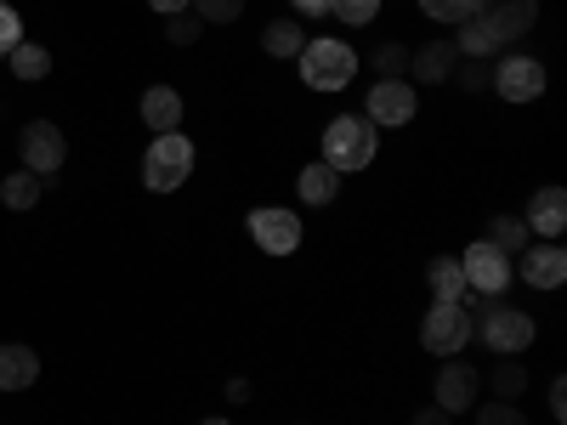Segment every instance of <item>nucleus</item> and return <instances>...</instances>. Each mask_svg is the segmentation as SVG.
Returning <instances> with one entry per match:
<instances>
[{
    "instance_id": "nucleus-7",
    "label": "nucleus",
    "mask_w": 567,
    "mask_h": 425,
    "mask_svg": "<svg viewBox=\"0 0 567 425\" xmlns=\"http://www.w3.org/2000/svg\"><path fill=\"white\" fill-rule=\"evenodd\" d=\"M460 272H465V290L471 296H499L505 283H511V256L494 250L488 239H477V245L460 256Z\"/></svg>"
},
{
    "instance_id": "nucleus-19",
    "label": "nucleus",
    "mask_w": 567,
    "mask_h": 425,
    "mask_svg": "<svg viewBox=\"0 0 567 425\" xmlns=\"http://www.w3.org/2000/svg\"><path fill=\"white\" fill-rule=\"evenodd\" d=\"M425 283H432L437 301H465V272H460V256H437L425 261Z\"/></svg>"
},
{
    "instance_id": "nucleus-8",
    "label": "nucleus",
    "mask_w": 567,
    "mask_h": 425,
    "mask_svg": "<svg viewBox=\"0 0 567 425\" xmlns=\"http://www.w3.org/2000/svg\"><path fill=\"white\" fill-rule=\"evenodd\" d=\"M414 108H420V103H414V85H409V80H374V91H369V114H363V120H369L374 131H381V125L398 131V125L414 120Z\"/></svg>"
},
{
    "instance_id": "nucleus-28",
    "label": "nucleus",
    "mask_w": 567,
    "mask_h": 425,
    "mask_svg": "<svg viewBox=\"0 0 567 425\" xmlns=\"http://www.w3.org/2000/svg\"><path fill=\"white\" fill-rule=\"evenodd\" d=\"M420 12L437 18V23H460V18L477 12V0H420Z\"/></svg>"
},
{
    "instance_id": "nucleus-18",
    "label": "nucleus",
    "mask_w": 567,
    "mask_h": 425,
    "mask_svg": "<svg viewBox=\"0 0 567 425\" xmlns=\"http://www.w3.org/2000/svg\"><path fill=\"white\" fill-rule=\"evenodd\" d=\"M454 45H460V58H488V52H505V40L488 29V18L483 12H471V18H460V34H454Z\"/></svg>"
},
{
    "instance_id": "nucleus-12",
    "label": "nucleus",
    "mask_w": 567,
    "mask_h": 425,
    "mask_svg": "<svg viewBox=\"0 0 567 425\" xmlns=\"http://www.w3.org/2000/svg\"><path fill=\"white\" fill-rule=\"evenodd\" d=\"M477 12L488 18V29L511 45L516 34H528L534 18H539V0H477Z\"/></svg>"
},
{
    "instance_id": "nucleus-4",
    "label": "nucleus",
    "mask_w": 567,
    "mask_h": 425,
    "mask_svg": "<svg viewBox=\"0 0 567 425\" xmlns=\"http://www.w3.org/2000/svg\"><path fill=\"white\" fill-rule=\"evenodd\" d=\"M471 335H483L488 352H499V357H516V352L534 346V318L523 307H494V312H483L477 323H471Z\"/></svg>"
},
{
    "instance_id": "nucleus-26",
    "label": "nucleus",
    "mask_w": 567,
    "mask_h": 425,
    "mask_svg": "<svg viewBox=\"0 0 567 425\" xmlns=\"http://www.w3.org/2000/svg\"><path fill=\"white\" fill-rule=\"evenodd\" d=\"M374 74H381V80H403L409 74V45L403 40H386L381 52H374Z\"/></svg>"
},
{
    "instance_id": "nucleus-30",
    "label": "nucleus",
    "mask_w": 567,
    "mask_h": 425,
    "mask_svg": "<svg viewBox=\"0 0 567 425\" xmlns=\"http://www.w3.org/2000/svg\"><path fill=\"white\" fill-rule=\"evenodd\" d=\"M12 45H23V18L7 7V0H0V58H7Z\"/></svg>"
},
{
    "instance_id": "nucleus-13",
    "label": "nucleus",
    "mask_w": 567,
    "mask_h": 425,
    "mask_svg": "<svg viewBox=\"0 0 567 425\" xmlns=\"http://www.w3.org/2000/svg\"><path fill=\"white\" fill-rule=\"evenodd\" d=\"M516 261H523L516 272H523L534 290H561V283H567V250L561 245H534V250H523Z\"/></svg>"
},
{
    "instance_id": "nucleus-32",
    "label": "nucleus",
    "mask_w": 567,
    "mask_h": 425,
    "mask_svg": "<svg viewBox=\"0 0 567 425\" xmlns=\"http://www.w3.org/2000/svg\"><path fill=\"white\" fill-rule=\"evenodd\" d=\"M477 425H528V419H523V408H511V403H488V408H477Z\"/></svg>"
},
{
    "instance_id": "nucleus-35",
    "label": "nucleus",
    "mask_w": 567,
    "mask_h": 425,
    "mask_svg": "<svg viewBox=\"0 0 567 425\" xmlns=\"http://www.w3.org/2000/svg\"><path fill=\"white\" fill-rule=\"evenodd\" d=\"M290 7H296L301 18H323V12H329V0H290Z\"/></svg>"
},
{
    "instance_id": "nucleus-9",
    "label": "nucleus",
    "mask_w": 567,
    "mask_h": 425,
    "mask_svg": "<svg viewBox=\"0 0 567 425\" xmlns=\"http://www.w3.org/2000/svg\"><path fill=\"white\" fill-rule=\"evenodd\" d=\"M250 239L267 256H296L301 250V216L296 210H250Z\"/></svg>"
},
{
    "instance_id": "nucleus-3",
    "label": "nucleus",
    "mask_w": 567,
    "mask_h": 425,
    "mask_svg": "<svg viewBox=\"0 0 567 425\" xmlns=\"http://www.w3.org/2000/svg\"><path fill=\"white\" fill-rule=\"evenodd\" d=\"M352 74H358V58L347 40H307L301 45V80L312 91H341V85H352Z\"/></svg>"
},
{
    "instance_id": "nucleus-38",
    "label": "nucleus",
    "mask_w": 567,
    "mask_h": 425,
    "mask_svg": "<svg viewBox=\"0 0 567 425\" xmlns=\"http://www.w3.org/2000/svg\"><path fill=\"white\" fill-rule=\"evenodd\" d=\"M205 425H227V419H205Z\"/></svg>"
},
{
    "instance_id": "nucleus-10",
    "label": "nucleus",
    "mask_w": 567,
    "mask_h": 425,
    "mask_svg": "<svg viewBox=\"0 0 567 425\" xmlns=\"http://www.w3.org/2000/svg\"><path fill=\"white\" fill-rule=\"evenodd\" d=\"M477 392H483V374L471 369V363L449 357V363L437 369V408H443V414H465V408H477Z\"/></svg>"
},
{
    "instance_id": "nucleus-27",
    "label": "nucleus",
    "mask_w": 567,
    "mask_h": 425,
    "mask_svg": "<svg viewBox=\"0 0 567 425\" xmlns=\"http://www.w3.org/2000/svg\"><path fill=\"white\" fill-rule=\"evenodd\" d=\"M187 7H194L199 23H233L245 12V0H187Z\"/></svg>"
},
{
    "instance_id": "nucleus-37",
    "label": "nucleus",
    "mask_w": 567,
    "mask_h": 425,
    "mask_svg": "<svg viewBox=\"0 0 567 425\" xmlns=\"http://www.w3.org/2000/svg\"><path fill=\"white\" fill-rule=\"evenodd\" d=\"M154 12H165V18H176V12H187V0H148Z\"/></svg>"
},
{
    "instance_id": "nucleus-15",
    "label": "nucleus",
    "mask_w": 567,
    "mask_h": 425,
    "mask_svg": "<svg viewBox=\"0 0 567 425\" xmlns=\"http://www.w3.org/2000/svg\"><path fill=\"white\" fill-rule=\"evenodd\" d=\"M40 381V357L29 346H0V392H29Z\"/></svg>"
},
{
    "instance_id": "nucleus-1",
    "label": "nucleus",
    "mask_w": 567,
    "mask_h": 425,
    "mask_svg": "<svg viewBox=\"0 0 567 425\" xmlns=\"http://www.w3.org/2000/svg\"><path fill=\"white\" fill-rule=\"evenodd\" d=\"M374 125L369 120H358V114H341V120H329V131H323V165L336 170V176H352V170H369V159H374Z\"/></svg>"
},
{
    "instance_id": "nucleus-22",
    "label": "nucleus",
    "mask_w": 567,
    "mask_h": 425,
    "mask_svg": "<svg viewBox=\"0 0 567 425\" xmlns=\"http://www.w3.org/2000/svg\"><path fill=\"white\" fill-rule=\"evenodd\" d=\"M40 194H45V182L29 176V170H12L7 182H0V205H7V210H34Z\"/></svg>"
},
{
    "instance_id": "nucleus-2",
    "label": "nucleus",
    "mask_w": 567,
    "mask_h": 425,
    "mask_svg": "<svg viewBox=\"0 0 567 425\" xmlns=\"http://www.w3.org/2000/svg\"><path fill=\"white\" fill-rule=\"evenodd\" d=\"M194 176V142H187L182 131H165L154 136L148 159H142V182L154 187V194H176V187Z\"/></svg>"
},
{
    "instance_id": "nucleus-25",
    "label": "nucleus",
    "mask_w": 567,
    "mask_h": 425,
    "mask_svg": "<svg viewBox=\"0 0 567 425\" xmlns=\"http://www.w3.org/2000/svg\"><path fill=\"white\" fill-rule=\"evenodd\" d=\"M523 386H528V369L516 363V357H505V363H499V369L488 374V392H494V397H516Z\"/></svg>"
},
{
    "instance_id": "nucleus-5",
    "label": "nucleus",
    "mask_w": 567,
    "mask_h": 425,
    "mask_svg": "<svg viewBox=\"0 0 567 425\" xmlns=\"http://www.w3.org/2000/svg\"><path fill=\"white\" fill-rule=\"evenodd\" d=\"M18 154H23V170H29V176L52 182V176L63 170V159H69V142H63V131H58V125L29 120V125H23V136H18Z\"/></svg>"
},
{
    "instance_id": "nucleus-33",
    "label": "nucleus",
    "mask_w": 567,
    "mask_h": 425,
    "mask_svg": "<svg viewBox=\"0 0 567 425\" xmlns=\"http://www.w3.org/2000/svg\"><path fill=\"white\" fill-rule=\"evenodd\" d=\"M454 80H460V85H465V91H483V85H488V69H483V63H477V58H465V63H460V69H454Z\"/></svg>"
},
{
    "instance_id": "nucleus-24",
    "label": "nucleus",
    "mask_w": 567,
    "mask_h": 425,
    "mask_svg": "<svg viewBox=\"0 0 567 425\" xmlns=\"http://www.w3.org/2000/svg\"><path fill=\"white\" fill-rule=\"evenodd\" d=\"M488 245H494V250H505V256H523V250H528V221H523V216H499Z\"/></svg>"
},
{
    "instance_id": "nucleus-23",
    "label": "nucleus",
    "mask_w": 567,
    "mask_h": 425,
    "mask_svg": "<svg viewBox=\"0 0 567 425\" xmlns=\"http://www.w3.org/2000/svg\"><path fill=\"white\" fill-rule=\"evenodd\" d=\"M7 63H12V74H18V80H29V85L52 74V52H45V45H34V40L12 45V52H7Z\"/></svg>"
},
{
    "instance_id": "nucleus-11",
    "label": "nucleus",
    "mask_w": 567,
    "mask_h": 425,
    "mask_svg": "<svg viewBox=\"0 0 567 425\" xmlns=\"http://www.w3.org/2000/svg\"><path fill=\"white\" fill-rule=\"evenodd\" d=\"M494 91H499L505 103H534L539 91H545V69L534 58H505L494 69Z\"/></svg>"
},
{
    "instance_id": "nucleus-17",
    "label": "nucleus",
    "mask_w": 567,
    "mask_h": 425,
    "mask_svg": "<svg viewBox=\"0 0 567 425\" xmlns=\"http://www.w3.org/2000/svg\"><path fill=\"white\" fill-rule=\"evenodd\" d=\"M528 227L545 232V239H561V227H567V194L561 187H539L534 205H528Z\"/></svg>"
},
{
    "instance_id": "nucleus-29",
    "label": "nucleus",
    "mask_w": 567,
    "mask_h": 425,
    "mask_svg": "<svg viewBox=\"0 0 567 425\" xmlns=\"http://www.w3.org/2000/svg\"><path fill=\"white\" fill-rule=\"evenodd\" d=\"M329 12L341 23H374L381 18V0H329Z\"/></svg>"
},
{
    "instance_id": "nucleus-34",
    "label": "nucleus",
    "mask_w": 567,
    "mask_h": 425,
    "mask_svg": "<svg viewBox=\"0 0 567 425\" xmlns=\"http://www.w3.org/2000/svg\"><path fill=\"white\" fill-rule=\"evenodd\" d=\"M449 419H454V414H443V408L432 403V408H420V414H414L409 425H449Z\"/></svg>"
},
{
    "instance_id": "nucleus-21",
    "label": "nucleus",
    "mask_w": 567,
    "mask_h": 425,
    "mask_svg": "<svg viewBox=\"0 0 567 425\" xmlns=\"http://www.w3.org/2000/svg\"><path fill=\"white\" fill-rule=\"evenodd\" d=\"M261 45H267V58H301V45H307V29H301L296 18H278V23H267Z\"/></svg>"
},
{
    "instance_id": "nucleus-20",
    "label": "nucleus",
    "mask_w": 567,
    "mask_h": 425,
    "mask_svg": "<svg viewBox=\"0 0 567 425\" xmlns=\"http://www.w3.org/2000/svg\"><path fill=\"white\" fill-rule=\"evenodd\" d=\"M296 187H301V199H307V205H336V194H341V176L318 159V165H307V170L296 176Z\"/></svg>"
},
{
    "instance_id": "nucleus-36",
    "label": "nucleus",
    "mask_w": 567,
    "mask_h": 425,
    "mask_svg": "<svg viewBox=\"0 0 567 425\" xmlns=\"http://www.w3.org/2000/svg\"><path fill=\"white\" fill-rule=\"evenodd\" d=\"M550 408H556V419H567V381L550 386Z\"/></svg>"
},
{
    "instance_id": "nucleus-16",
    "label": "nucleus",
    "mask_w": 567,
    "mask_h": 425,
    "mask_svg": "<svg viewBox=\"0 0 567 425\" xmlns=\"http://www.w3.org/2000/svg\"><path fill=\"white\" fill-rule=\"evenodd\" d=\"M142 125H154V136L182 125V97L171 85H148V91H142Z\"/></svg>"
},
{
    "instance_id": "nucleus-14",
    "label": "nucleus",
    "mask_w": 567,
    "mask_h": 425,
    "mask_svg": "<svg viewBox=\"0 0 567 425\" xmlns=\"http://www.w3.org/2000/svg\"><path fill=\"white\" fill-rule=\"evenodd\" d=\"M454 69H460V45L454 40H432V45H420V52H409V74L414 80H425V85H443V80H454Z\"/></svg>"
},
{
    "instance_id": "nucleus-31",
    "label": "nucleus",
    "mask_w": 567,
    "mask_h": 425,
    "mask_svg": "<svg viewBox=\"0 0 567 425\" xmlns=\"http://www.w3.org/2000/svg\"><path fill=\"white\" fill-rule=\"evenodd\" d=\"M199 18H187V12H176V18H165V34H171V45H194L199 40Z\"/></svg>"
},
{
    "instance_id": "nucleus-6",
    "label": "nucleus",
    "mask_w": 567,
    "mask_h": 425,
    "mask_svg": "<svg viewBox=\"0 0 567 425\" xmlns=\"http://www.w3.org/2000/svg\"><path fill=\"white\" fill-rule=\"evenodd\" d=\"M465 341H471V312L460 301H437L432 312H425V323H420V346L425 352L454 357V352H465Z\"/></svg>"
}]
</instances>
